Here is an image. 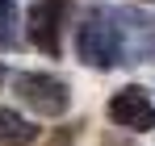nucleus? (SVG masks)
Instances as JSON below:
<instances>
[{"label": "nucleus", "instance_id": "nucleus-1", "mask_svg": "<svg viewBox=\"0 0 155 146\" xmlns=\"http://www.w3.org/2000/svg\"><path fill=\"white\" fill-rule=\"evenodd\" d=\"M76 59L88 63V67H97V71L113 67V63H126V54H122V33H117L113 13H105V8L84 13V21L76 25Z\"/></svg>", "mask_w": 155, "mask_h": 146}, {"label": "nucleus", "instance_id": "nucleus-2", "mask_svg": "<svg viewBox=\"0 0 155 146\" xmlns=\"http://www.w3.org/2000/svg\"><path fill=\"white\" fill-rule=\"evenodd\" d=\"M13 92L38 117H63L71 109V88L59 75H46V71H17L13 75Z\"/></svg>", "mask_w": 155, "mask_h": 146}, {"label": "nucleus", "instance_id": "nucleus-3", "mask_svg": "<svg viewBox=\"0 0 155 146\" xmlns=\"http://www.w3.org/2000/svg\"><path fill=\"white\" fill-rule=\"evenodd\" d=\"M67 13H71V0H34L29 4V42L42 50L46 59H54L63 42V25H67Z\"/></svg>", "mask_w": 155, "mask_h": 146}, {"label": "nucleus", "instance_id": "nucleus-4", "mask_svg": "<svg viewBox=\"0 0 155 146\" xmlns=\"http://www.w3.org/2000/svg\"><path fill=\"white\" fill-rule=\"evenodd\" d=\"M105 109H109V121L130 129V134L155 129V100L147 96V88H138V84H126L122 92H113Z\"/></svg>", "mask_w": 155, "mask_h": 146}, {"label": "nucleus", "instance_id": "nucleus-5", "mask_svg": "<svg viewBox=\"0 0 155 146\" xmlns=\"http://www.w3.org/2000/svg\"><path fill=\"white\" fill-rule=\"evenodd\" d=\"M38 125L21 117L17 109H0V146H34L38 142Z\"/></svg>", "mask_w": 155, "mask_h": 146}, {"label": "nucleus", "instance_id": "nucleus-6", "mask_svg": "<svg viewBox=\"0 0 155 146\" xmlns=\"http://www.w3.org/2000/svg\"><path fill=\"white\" fill-rule=\"evenodd\" d=\"M13 21H17V4L13 0H0V46L13 42Z\"/></svg>", "mask_w": 155, "mask_h": 146}, {"label": "nucleus", "instance_id": "nucleus-7", "mask_svg": "<svg viewBox=\"0 0 155 146\" xmlns=\"http://www.w3.org/2000/svg\"><path fill=\"white\" fill-rule=\"evenodd\" d=\"M105 146H122V142H113V138H105Z\"/></svg>", "mask_w": 155, "mask_h": 146}, {"label": "nucleus", "instance_id": "nucleus-8", "mask_svg": "<svg viewBox=\"0 0 155 146\" xmlns=\"http://www.w3.org/2000/svg\"><path fill=\"white\" fill-rule=\"evenodd\" d=\"M0 79H4V67H0Z\"/></svg>", "mask_w": 155, "mask_h": 146}]
</instances>
